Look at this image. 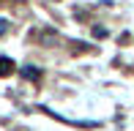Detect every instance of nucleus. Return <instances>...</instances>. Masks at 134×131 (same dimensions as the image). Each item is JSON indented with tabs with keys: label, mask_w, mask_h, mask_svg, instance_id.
Returning a JSON list of instances; mask_svg holds the SVG:
<instances>
[{
	"label": "nucleus",
	"mask_w": 134,
	"mask_h": 131,
	"mask_svg": "<svg viewBox=\"0 0 134 131\" xmlns=\"http://www.w3.org/2000/svg\"><path fill=\"white\" fill-rule=\"evenodd\" d=\"M5 33H8V22L0 19V35H5Z\"/></svg>",
	"instance_id": "nucleus-3"
},
{
	"label": "nucleus",
	"mask_w": 134,
	"mask_h": 131,
	"mask_svg": "<svg viewBox=\"0 0 134 131\" xmlns=\"http://www.w3.org/2000/svg\"><path fill=\"white\" fill-rule=\"evenodd\" d=\"M14 60L11 57H0V76H8V74H14Z\"/></svg>",
	"instance_id": "nucleus-1"
},
{
	"label": "nucleus",
	"mask_w": 134,
	"mask_h": 131,
	"mask_svg": "<svg viewBox=\"0 0 134 131\" xmlns=\"http://www.w3.org/2000/svg\"><path fill=\"white\" fill-rule=\"evenodd\" d=\"M22 76L30 79V82H38V79H41V71L36 68V66H25V68H22Z\"/></svg>",
	"instance_id": "nucleus-2"
}]
</instances>
